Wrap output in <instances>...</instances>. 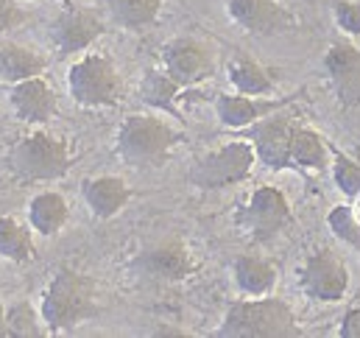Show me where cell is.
<instances>
[{"label":"cell","mask_w":360,"mask_h":338,"mask_svg":"<svg viewBox=\"0 0 360 338\" xmlns=\"http://www.w3.org/2000/svg\"><path fill=\"white\" fill-rule=\"evenodd\" d=\"M98 288L95 280L73 271V268H62L53 274V280L48 282L45 294H42V322L48 327V333H70L79 325L90 322L98 313Z\"/></svg>","instance_id":"1"},{"label":"cell","mask_w":360,"mask_h":338,"mask_svg":"<svg viewBox=\"0 0 360 338\" xmlns=\"http://www.w3.org/2000/svg\"><path fill=\"white\" fill-rule=\"evenodd\" d=\"M218 338H296L302 327L296 313L285 299L276 296H252L243 302L229 305L224 313L221 327L215 330Z\"/></svg>","instance_id":"2"},{"label":"cell","mask_w":360,"mask_h":338,"mask_svg":"<svg viewBox=\"0 0 360 338\" xmlns=\"http://www.w3.org/2000/svg\"><path fill=\"white\" fill-rule=\"evenodd\" d=\"M181 134L157 115H129L117 129V157L131 168H160Z\"/></svg>","instance_id":"3"},{"label":"cell","mask_w":360,"mask_h":338,"mask_svg":"<svg viewBox=\"0 0 360 338\" xmlns=\"http://www.w3.org/2000/svg\"><path fill=\"white\" fill-rule=\"evenodd\" d=\"M8 170L22 182H56L73 165L70 143L51 132L20 137L8 151Z\"/></svg>","instance_id":"4"},{"label":"cell","mask_w":360,"mask_h":338,"mask_svg":"<svg viewBox=\"0 0 360 338\" xmlns=\"http://www.w3.org/2000/svg\"><path fill=\"white\" fill-rule=\"evenodd\" d=\"M68 89L79 106L103 109V106H117V101L123 95V79L109 56L87 54L70 65Z\"/></svg>","instance_id":"5"},{"label":"cell","mask_w":360,"mask_h":338,"mask_svg":"<svg viewBox=\"0 0 360 338\" xmlns=\"http://www.w3.org/2000/svg\"><path fill=\"white\" fill-rule=\"evenodd\" d=\"M255 163H257V151H255L252 140L249 143L235 140V143H226V146L198 157L187 173V179H190V184H195L201 190H218V187L246 182L255 170Z\"/></svg>","instance_id":"6"},{"label":"cell","mask_w":360,"mask_h":338,"mask_svg":"<svg viewBox=\"0 0 360 338\" xmlns=\"http://www.w3.org/2000/svg\"><path fill=\"white\" fill-rule=\"evenodd\" d=\"M238 227L257 244H266L271 238H276L282 230H288L293 224V210L288 196L274 187V184H260L249 201L240 207L238 213Z\"/></svg>","instance_id":"7"},{"label":"cell","mask_w":360,"mask_h":338,"mask_svg":"<svg viewBox=\"0 0 360 338\" xmlns=\"http://www.w3.org/2000/svg\"><path fill=\"white\" fill-rule=\"evenodd\" d=\"M299 288L313 302H341L349 291V268L333 249H316L299 265Z\"/></svg>","instance_id":"8"},{"label":"cell","mask_w":360,"mask_h":338,"mask_svg":"<svg viewBox=\"0 0 360 338\" xmlns=\"http://www.w3.org/2000/svg\"><path fill=\"white\" fill-rule=\"evenodd\" d=\"M129 268L143 280L181 282L195 271V257L181 241H162V244H154L151 249L137 254L129 263Z\"/></svg>","instance_id":"9"},{"label":"cell","mask_w":360,"mask_h":338,"mask_svg":"<svg viewBox=\"0 0 360 338\" xmlns=\"http://www.w3.org/2000/svg\"><path fill=\"white\" fill-rule=\"evenodd\" d=\"M162 68L179 82L184 89L207 82L215 70V54L193 37H176L162 48Z\"/></svg>","instance_id":"10"},{"label":"cell","mask_w":360,"mask_h":338,"mask_svg":"<svg viewBox=\"0 0 360 338\" xmlns=\"http://www.w3.org/2000/svg\"><path fill=\"white\" fill-rule=\"evenodd\" d=\"M296 118L269 115L249 126V140L257 151V163L269 170L290 168V143H293Z\"/></svg>","instance_id":"11"},{"label":"cell","mask_w":360,"mask_h":338,"mask_svg":"<svg viewBox=\"0 0 360 338\" xmlns=\"http://www.w3.org/2000/svg\"><path fill=\"white\" fill-rule=\"evenodd\" d=\"M324 73L341 106H360V48L349 39H335L324 54Z\"/></svg>","instance_id":"12"},{"label":"cell","mask_w":360,"mask_h":338,"mask_svg":"<svg viewBox=\"0 0 360 338\" xmlns=\"http://www.w3.org/2000/svg\"><path fill=\"white\" fill-rule=\"evenodd\" d=\"M101 34H103V20L90 8H65L51 23V42L56 48V56L87 51Z\"/></svg>","instance_id":"13"},{"label":"cell","mask_w":360,"mask_h":338,"mask_svg":"<svg viewBox=\"0 0 360 338\" xmlns=\"http://www.w3.org/2000/svg\"><path fill=\"white\" fill-rule=\"evenodd\" d=\"M299 95H285V98H257V95H229V92H221L215 98V115L224 126L229 129H249L252 123L269 118L274 112L290 106Z\"/></svg>","instance_id":"14"},{"label":"cell","mask_w":360,"mask_h":338,"mask_svg":"<svg viewBox=\"0 0 360 338\" xmlns=\"http://www.w3.org/2000/svg\"><path fill=\"white\" fill-rule=\"evenodd\" d=\"M226 11L243 31L257 37L282 34L293 25V14L279 0H229Z\"/></svg>","instance_id":"15"},{"label":"cell","mask_w":360,"mask_h":338,"mask_svg":"<svg viewBox=\"0 0 360 338\" xmlns=\"http://www.w3.org/2000/svg\"><path fill=\"white\" fill-rule=\"evenodd\" d=\"M11 109L25 123H48L59 112V104H56L53 87L42 76H37V79L11 84Z\"/></svg>","instance_id":"16"},{"label":"cell","mask_w":360,"mask_h":338,"mask_svg":"<svg viewBox=\"0 0 360 338\" xmlns=\"http://www.w3.org/2000/svg\"><path fill=\"white\" fill-rule=\"evenodd\" d=\"M82 196L95 218L109 221L129 204L131 187L120 176H95V179H84Z\"/></svg>","instance_id":"17"},{"label":"cell","mask_w":360,"mask_h":338,"mask_svg":"<svg viewBox=\"0 0 360 338\" xmlns=\"http://www.w3.org/2000/svg\"><path fill=\"white\" fill-rule=\"evenodd\" d=\"M330 165H333L330 140H324L316 129L296 123L293 143H290V168L304 170V173H321Z\"/></svg>","instance_id":"18"},{"label":"cell","mask_w":360,"mask_h":338,"mask_svg":"<svg viewBox=\"0 0 360 338\" xmlns=\"http://www.w3.org/2000/svg\"><path fill=\"white\" fill-rule=\"evenodd\" d=\"M232 277H235V285L246 294V296H269L276 285V265L266 260V257H257V254H240L235 263H232Z\"/></svg>","instance_id":"19"},{"label":"cell","mask_w":360,"mask_h":338,"mask_svg":"<svg viewBox=\"0 0 360 338\" xmlns=\"http://www.w3.org/2000/svg\"><path fill=\"white\" fill-rule=\"evenodd\" d=\"M45 68H48L45 54L25 48V45H17V42L0 45V79L3 82L20 84L28 79H37L45 73Z\"/></svg>","instance_id":"20"},{"label":"cell","mask_w":360,"mask_h":338,"mask_svg":"<svg viewBox=\"0 0 360 338\" xmlns=\"http://www.w3.org/2000/svg\"><path fill=\"white\" fill-rule=\"evenodd\" d=\"M68 218H70V207H68L62 193L45 190V193H37L28 201V224H31L34 232H39L45 238L59 235L65 230Z\"/></svg>","instance_id":"21"},{"label":"cell","mask_w":360,"mask_h":338,"mask_svg":"<svg viewBox=\"0 0 360 338\" xmlns=\"http://www.w3.org/2000/svg\"><path fill=\"white\" fill-rule=\"evenodd\" d=\"M184 87L162 68V70H148L143 84H140V98L143 104L160 109V112H168V115H176L179 118V109H176V101H179V92Z\"/></svg>","instance_id":"22"},{"label":"cell","mask_w":360,"mask_h":338,"mask_svg":"<svg viewBox=\"0 0 360 338\" xmlns=\"http://www.w3.org/2000/svg\"><path fill=\"white\" fill-rule=\"evenodd\" d=\"M226 73H229L232 87H235L238 92H243V95H257V98H260V95H271L274 87H276L269 68H263L260 62H255V59H249V56L232 59L229 68H226Z\"/></svg>","instance_id":"23"},{"label":"cell","mask_w":360,"mask_h":338,"mask_svg":"<svg viewBox=\"0 0 360 338\" xmlns=\"http://www.w3.org/2000/svg\"><path fill=\"white\" fill-rule=\"evenodd\" d=\"M34 238L28 232V227H22L17 218L3 215L0 218V257L11 260V263H28L34 260Z\"/></svg>","instance_id":"24"},{"label":"cell","mask_w":360,"mask_h":338,"mask_svg":"<svg viewBox=\"0 0 360 338\" xmlns=\"http://www.w3.org/2000/svg\"><path fill=\"white\" fill-rule=\"evenodd\" d=\"M112 17L123 28H146L160 17L162 0H109Z\"/></svg>","instance_id":"25"},{"label":"cell","mask_w":360,"mask_h":338,"mask_svg":"<svg viewBox=\"0 0 360 338\" xmlns=\"http://www.w3.org/2000/svg\"><path fill=\"white\" fill-rule=\"evenodd\" d=\"M330 154H333V182L335 187L347 196V199H360V149L347 154L338 146L330 143Z\"/></svg>","instance_id":"26"},{"label":"cell","mask_w":360,"mask_h":338,"mask_svg":"<svg viewBox=\"0 0 360 338\" xmlns=\"http://www.w3.org/2000/svg\"><path fill=\"white\" fill-rule=\"evenodd\" d=\"M6 316H8V336L11 338H39L48 333L42 313H37L31 302H14L6 311Z\"/></svg>","instance_id":"27"},{"label":"cell","mask_w":360,"mask_h":338,"mask_svg":"<svg viewBox=\"0 0 360 338\" xmlns=\"http://www.w3.org/2000/svg\"><path fill=\"white\" fill-rule=\"evenodd\" d=\"M327 227L338 241H344L347 246H355L360 252V218L349 204H335L327 215Z\"/></svg>","instance_id":"28"},{"label":"cell","mask_w":360,"mask_h":338,"mask_svg":"<svg viewBox=\"0 0 360 338\" xmlns=\"http://www.w3.org/2000/svg\"><path fill=\"white\" fill-rule=\"evenodd\" d=\"M333 14L341 31H347L349 37H360V0H335Z\"/></svg>","instance_id":"29"},{"label":"cell","mask_w":360,"mask_h":338,"mask_svg":"<svg viewBox=\"0 0 360 338\" xmlns=\"http://www.w3.org/2000/svg\"><path fill=\"white\" fill-rule=\"evenodd\" d=\"M25 20V11L17 0H0V34L17 28Z\"/></svg>","instance_id":"30"},{"label":"cell","mask_w":360,"mask_h":338,"mask_svg":"<svg viewBox=\"0 0 360 338\" xmlns=\"http://www.w3.org/2000/svg\"><path fill=\"white\" fill-rule=\"evenodd\" d=\"M338 336L341 338H360V308H352L344 313L341 319V327H338Z\"/></svg>","instance_id":"31"},{"label":"cell","mask_w":360,"mask_h":338,"mask_svg":"<svg viewBox=\"0 0 360 338\" xmlns=\"http://www.w3.org/2000/svg\"><path fill=\"white\" fill-rule=\"evenodd\" d=\"M8 336V316H6V311H3V305H0V338Z\"/></svg>","instance_id":"32"}]
</instances>
